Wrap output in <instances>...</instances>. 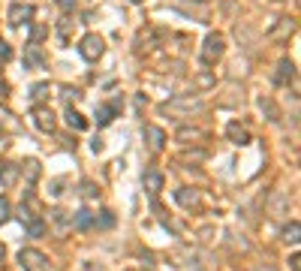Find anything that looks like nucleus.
I'll list each match as a JSON object with an SVG mask.
<instances>
[{
    "mask_svg": "<svg viewBox=\"0 0 301 271\" xmlns=\"http://www.w3.org/2000/svg\"><path fill=\"white\" fill-rule=\"evenodd\" d=\"M18 262L24 271H48V259L39 253V250H21L18 253Z\"/></svg>",
    "mask_w": 301,
    "mask_h": 271,
    "instance_id": "f257e3e1",
    "label": "nucleus"
},
{
    "mask_svg": "<svg viewBox=\"0 0 301 271\" xmlns=\"http://www.w3.org/2000/svg\"><path fill=\"white\" fill-rule=\"evenodd\" d=\"M220 54H223V36H220V33H211V36L205 39V48H202V60H205V63H214Z\"/></svg>",
    "mask_w": 301,
    "mask_h": 271,
    "instance_id": "f03ea898",
    "label": "nucleus"
},
{
    "mask_svg": "<svg viewBox=\"0 0 301 271\" xmlns=\"http://www.w3.org/2000/svg\"><path fill=\"white\" fill-rule=\"evenodd\" d=\"M78 51H81V57H84V60H96V57L103 54V39L90 33V36H84V39H81V48H78Z\"/></svg>",
    "mask_w": 301,
    "mask_h": 271,
    "instance_id": "7ed1b4c3",
    "label": "nucleus"
},
{
    "mask_svg": "<svg viewBox=\"0 0 301 271\" xmlns=\"http://www.w3.org/2000/svg\"><path fill=\"white\" fill-rule=\"evenodd\" d=\"M33 118H36V127H39L42 133H51V130H54V115H51V109H33Z\"/></svg>",
    "mask_w": 301,
    "mask_h": 271,
    "instance_id": "20e7f679",
    "label": "nucleus"
},
{
    "mask_svg": "<svg viewBox=\"0 0 301 271\" xmlns=\"http://www.w3.org/2000/svg\"><path fill=\"white\" fill-rule=\"evenodd\" d=\"M121 112V103H109V106H99L96 109V124L99 127H106V124H112V118Z\"/></svg>",
    "mask_w": 301,
    "mask_h": 271,
    "instance_id": "39448f33",
    "label": "nucleus"
},
{
    "mask_svg": "<svg viewBox=\"0 0 301 271\" xmlns=\"http://www.w3.org/2000/svg\"><path fill=\"white\" fill-rule=\"evenodd\" d=\"M145 190H148V193H160V190H163V175H160L157 169H148V172H145Z\"/></svg>",
    "mask_w": 301,
    "mask_h": 271,
    "instance_id": "423d86ee",
    "label": "nucleus"
},
{
    "mask_svg": "<svg viewBox=\"0 0 301 271\" xmlns=\"http://www.w3.org/2000/svg\"><path fill=\"white\" fill-rule=\"evenodd\" d=\"M30 15H33V9H30V6H21V3L9 9V21H12V24H21V21H27Z\"/></svg>",
    "mask_w": 301,
    "mask_h": 271,
    "instance_id": "0eeeda50",
    "label": "nucleus"
},
{
    "mask_svg": "<svg viewBox=\"0 0 301 271\" xmlns=\"http://www.w3.org/2000/svg\"><path fill=\"white\" fill-rule=\"evenodd\" d=\"M229 139H232L235 145H247V142H250V133H247L244 127H238V124H229Z\"/></svg>",
    "mask_w": 301,
    "mask_h": 271,
    "instance_id": "6e6552de",
    "label": "nucleus"
},
{
    "mask_svg": "<svg viewBox=\"0 0 301 271\" xmlns=\"http://www.w3.org/2000/svg\"><path fill=\"white\" fill-rule=\"evenodd\" d=\"M145 133H148V139H151V151H160L163 142H166V133H163L160 127H148Z\"/></svg>",
    "mask_w": 301,
    "mask_h": 271,
    "instance_id": "1a4fd4ad",
    "label": "nucleus"
},
{
    "mask_svg": "<svg viewBox=\"0 0 301 271\" xmlns=\"http://www.w3.org/2000/svg\"><path fill=\"white\" fill-rule=\"evenodd\" d=\"M66 124H69V127H75V130H84V127H87V121H84L78 112H72V109L66 112Z\"/></svg>",
    "mask_w": 301,
    "mask_h": 271,
    "instance_id": "9d476101",
    "label": "nucleus"
},
{
    "mask_svg": "<svg viewBox=\"0 0 301 271\" xmlns=\"http://www.w3.org/2000/svg\"><path fill=\"white\" fill-rule=\"evenodd\" d=\"M292 69H295V66H292L289 60H283V63H280V72H277V84H286V78H292Z\"/></svg>",
    "mask_w": 301,
    "mask_h": 271,
    "instance_id": "9b49d317",
    "label": "nucleus"
},
{
    "mask_svg": "<svg viewBox=\"0 0 301 271\" xmlns=\"http://www.w3.org/2000/svg\"><path fill=\"white\" fill-rule=\"evenodd\" d=\"M178 202L187 205V208H193V205H196V193H190V190L184 187V190H178Z\"/></svg>",
    "mask_w": 301,
    "mask_h": 271,
    "instance_id": "f8f14e48",
    "label": "nucleus"
},
{
    "mask_svg": "<svg viewBox=\"0 0 301 271\" xmlns=\"http://www.w3.org/2000/svg\"><path fill=\"white\" fill-rule=\"evenodd\" d=\"M27 232H30L33 238H39V235L45 232V223H42V220H27Z\"/></svg>",
    "mask_w": 301,
    "mask_h": 271,
    "instance_id": "ddd939ff",
    "label": "nucleus"
},
{
    "mask_svg": "<svg viewBox=\"0 0 301 271\" xmlns=\"http://www.w3.org/2000/svg\"><path fill=\"white\" fill-rule=\"evenodd\" d=\"M15 172H18V169H15V166H6V169H3V172H0V181H3V184H6V187H9V184H12V181H15Z\"/></svg>",
    "mask_w": 301,
    "mask_h": 271,
    "instance_id": "4468645a",
    "label": "nucleus"
},
{
    "mask_svg": "<svg viewBox=\"0 0 301 271\" xmlns=\"http://www.w3.org/2000/svg\"><path fill=\"white\" fill-rule=\"evenodd\" d=\"M283 238H286V241H298V223H292V226H286V232H283Z\"/></svg>",
    "mask_w": 301,
    "mask_h": 271,
    "instance_id": "2eb2a0df",
    "label": "nucleus"
},
{
    "mask_svg": "<svg viewBox=\"0 0 301 271\" xmlns=\"http://www.w3.org/2000/svg\"><path fill=\"white\" fill-rule=\"evenodd\" d=\"M6 220H9V202L0 196V223H6Z\"/></svg>",
    "mask_w": 301,
    "mask_h": 271,
    "instance_id": "dca6fc26",
    "label": "nucleus"
},
{
    "mask_svg": "<svg viewBox=\"0 0 301 271\" xmlns=\"http://www.w3.org/2000/svg\"><path fill=\"white\" fill-rule=\"evenodd\" d=\"M75 223H78V226H90V211H78Z\"/></svg>",
    "mask_w": 301,
    "mask_h": 271,
    "instance_id": "f3484780",
    "label": "nucleus"
},
{
    "mask_svg": "<svg viewBox=\"0 0 301 271\" xmlns=\"http://www.w3.org/2000/svg\"><path fill=\"white\" fill-rule=\"evenodd\" d=\"M45 91H48V84H36V87H33V100H42Z\"/></svg>",
    "mask_w": 301,
    "mask_h": 271,
    "instance_id": "a211bd4d",
    "label": "nucleus"
},
{
    "mask_svg": "<svg viewBox=\"0 0 301 271\" xmlns=\"http://www.w3.org/2000/svg\"><path fill=\"white\" fill-rule=\"evenodd\" d=\"M9 54H12V51H9V45H6V42H0V57H3V60H6V57H9Z\"/></svg>",
    "mask_w": 301,
    "mask_h": 271,
    "instance_id": "6ab92c4d",
    "label": "nucleus"
},
{
    "mask_svg": "<svg viewBox=\"0 0 301 271\" xmlns=\"http://www.w3.org/2000/svg\"><path fill=\"white\" fill-rule=\"evenodd\" d=\"M60 6H63V9H72V6H75V0H60Z\"/></svg>",
    "mask_w": 301,
    "mask_h": 271,
    "instance_id": "aec40b11",
    "label": "nucleus"
},
{
    "mask_svg": "<svg viewBox=\"0 0 301 271\" xmlns=\"http://www.w3.org/2000/svg\"><path fill=\"white\" fill-rule=\"evenodd\" d=\"M3 253H6V250H3V244H0V259H3Z\"/></svg>",
    "mask_w": 301,
    "mask_h": 271,
    "instance_id": "412c9836",
    "label": "nucleus"
},
{
    "mask_svg": "<svg viewBox=\"0 0 301 271\" xmlns=\"http://www.w3.org/2000/svg\"><path fill=\"white\" fill-rule=\"evenodd\" d=\"M133 3H139V0H133Z\"/></svg>",
    "mask_w": 301,
    "mask_h": 271,
    "instance_id": "4be33fe9",
    "label": "nucleus"
}]
</instances>
